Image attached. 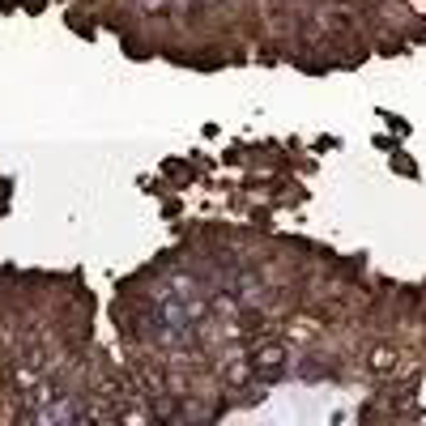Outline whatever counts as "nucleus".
<instances>
[{"mask_svg":"<svg viewBox=\"0 0 426 426\" xmlns=\"http://www.w3.org/2000/svg\"><path fill=\"white\" fill-rule=\"evenodd\" d=\"M247 376H252V362H231V371H226V380H231V384H243Z\"/></svg>","mask_w":426,"mask_h":426,"instance_id":"nucleus-2","label":"nucleus"},{"mask_svg":"<svg viewBox=\"0 0 426 426\" xmlns=\"http://www.w3.org/2000/svg\"><path fill=\"white\" fill-rule=\"evenodd\" d=\"M145 422H149V413H145V409H132V413L124 418V426H145Z\"/></svg>","mask_w":426,"mask_h":426,"instance_id":"nucleus-3","label":"nucleus"},{"mask_svg":"<svg viewBox=\"0 0 426 426\" xmlns=\"http://www.w3.org/2000/svg\"><path fill=\"white\" fill-rule=\"evenodd\" d=\"M277 362H286V350L282 345H269V350H260L252 358V366H277Z\"/></svg>","mask_w":426,"mask_h":426,"instance_id":"nucleus-1","label":"nucleus"},{"mask_svg":"<svg viewBox=\"0 0 426 426\" xmlns=\"http://www.w3.org/2000/svg\"><path fill=\"white\" fill-rule=\"evenodd\" d=\"M371 366H380V371H384V366H392V354H388V350H384V354H376V358H371Z\"/></svg>","mask_w":426,"mask_h":426,"instance_id":"nucleus-4","label":"nucleus"}]
</instances>
